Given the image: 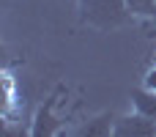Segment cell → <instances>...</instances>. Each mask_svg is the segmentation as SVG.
Masks as SVG:
<instances>
[{"label": "cell", "instance_id": "6", "mask_svg": "<svg viewBox=\"0 0 156 137\" xmlns=\"http://www.w3.org/2000/svg\"><path fill=\"white\" fill-rule=\"evenodd\" d=\"M126 5L134 16H145V19L156 16V0H126Z\"/></svg>", "mask_w": 156, "mask_h": 137}, {"label": "cell", "instance_id": "8", "mask_svg": "<svg viewBox=\"0 0 156 137\" xmlns=\"http://www.w3.org/2000/svg\"><path fill=\"white\" fill-rule=\"evenodd\" d=\"M154 63H156V55H154Z\"/></svg>", "mask_w": 156, "mask_h": 137}, {"label": "cell", "instance_id": "5", "mask_svg": "<svg viewBox=\"0 0 156 137\" xmlns=\"http://www.w3.org/2000/svg\"><path fill=\"white\" fill-rule=\"evenodd\" d=\"M132 104H134V110H140L143 115L156 121V91H148L145 85L132 91Z\"/></svg>", "mask_w": 156, "mask_h": 137}, {"label": "cell", "instance_id": "7", "mask_svg": "<svg viewBox=\"0 0 156 137\" xmlns=\"http://www.w3.org/2000/svg\"><path fill=\"white\" fill-rule=\"evenodd\" d=\"M143 85H145L148 91H156V63L148 69V74H145V80H143Z\"/></svg>", "mask_w": 156, "mask_h": 137}, {"label": "cell", "instance_id": "3", "mask_svg": "<svg viewBox=\"0 0 156 137\" xmlns=\"http://www.w3.org/2000/svg\"><path fill=\"white\" fill-rule=\"evenodd\" d=\"M52 110H55V96L47 99V102L38 107V113H36V118H33V126H30V135L33 137L60 135V118H58Z\"/></svg>", "mask_w": 156, "mask_h": 137}, {"label": "cell", "instance_id": "1", "mask_svg": "<svg viewBox=\"0 0 156 137\" xmlns=\"http://www.w3.org/2000/svg\"><path fill=\"white\" fill-rule=\"evenodd\" d=\"M80 19L96 30H115L134 19L126 0H77Z\"/></svg>", "mask_w": 156, "mask_h": 137}, {"label": "cell", "instance_id": "9", "mask_svg": "<svg viewBox=\"0 0 156 137\" xmlns=\"http://www.w3.org/2000/svg\"><path fill=\"white\" fill-rule=\"evenodd\" d=\"M154 36H156V33H154Z\"/></svg>", "mask_w": 156, "mask_h": 137}, {"label": "cell", "instance_id": "2", "mask_svg": "<svg viewBox=\"0 0 156 137\" xmlns=\"http://www.w3.org/2000/svg\"><path fill=\"white\" fill-rule=\"evenodd\" d=\"M154 135H156V121H151L148 115H143L140 110L132 113V115L115 118L112 137H154Z\"/></svg>", "mask_w": 156, "mask_h": 137}, {"label": "cell", "instance_id": "4", "mask_svg": "<svg viewBox=\"0 0 156 137\" xmlns=\"http://www.w3.org/2000/svg\"><path fill=\"white\" fill-rule=\"evenodd\" d=\"M115 129V115L112 113H101L96 118H90L88 124H82L80 129H74L77 137H110Z\"/></svg>", "mask_w": 156, "mask_h": 137}]
</instances>
